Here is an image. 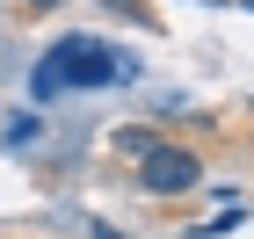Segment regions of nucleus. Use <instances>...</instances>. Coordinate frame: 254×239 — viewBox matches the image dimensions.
Returning <instances> with one entry per match:
<instances>
[{"instance_id": "nucleus-1", "label": "nucleus", "mask_w": 254, "mask_h": 239, "mask_svg": "<svg viewBox=\"0 0 254 239\" xmlns=\"http://www.w3.org/2000/svg\"><path fill=\"white\" fill-rule=\"evenodd\" d=\"M131 80H138V58H131V51H117V44L73 29V37H59V44L37 58L29 95L51 101V95H65V87H131Z\"/></svg>"}, {"instance_id": "nucleus-2", "label": "nucleus", "mask_w": 254, "mask_h": 239, "mask_svg": "<svg viewBox=\"0 0 254 239\" xmlns=\"http://www.w3.org/2000/svg\"><path fill=\"white\" fill-rule=\"evenodd\" d=\"M196 181H203V159L182 152V145H153V152L138 159V189L145 196H189Z\"/></svg>"}, {"instance_id": "nucleus-3", "label": "nucleus", "mask_w": 254, "mask_h": 239, "mask_svg": "<svg viewBox=\"0 0 254 239\" xmlns=\"http://www.w3.org/2000/svg\"><path fill=\"white\" fill-rule=\"evenodd\" d=\"M153 131H145V123H131V131H117V152H131V159H145V152H153Z\"/></svg>"}, {"instance_id": "nucleus-4", "label": "nucleus", "mask_w": 254, "mask_h": 239, "mask_svg": "<svg viewBox=\"0 0 254 239\" xmlns=\"http://www.w3.org/2000/svg\"><path fill=\"white\" fill-rule=\"evenodd\" d=\"M87 232H95V239H131V232H117V225H102V218L87 225Z\"/></svg>"}, {"instance_id": "nucleus-5", "label": "nucleus", "mask_w": 254, "mask_h": 239, "mask_svg": "<svg viewBox=\"0 0 254 239\" xmlns=\"http://www.w3.org/2000/svg\"><path fill=\"white\" fill-rule=\"evenodd\" d=\"M29 7H59V0H29Z\"/></svg>"}, {"instance_id": "nucleus-6", "label": "nucleus", "mask_w": 254, "mask_h": 239, "mask_svg": "<svg viewBox=\"0 0 254 239\" xmlns=\"http://www.w3.org/2000/svg\"><path fill=\"white\" fill-rule=\"evenodd\" d=\"M218 7H233V0H218Z\"/></svg>"}]
</instances>
